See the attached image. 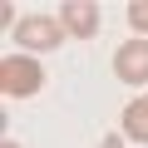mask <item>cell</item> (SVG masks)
Masks as SVG:
<instances>
[{"instance_id": "obj_4", "label": "cell", "mask_w": 148, "mask_h": 148, "mask_svg": "<svg viewBox=\"0 0 148 148\" xmlns=\"http://www.w3.org/2000/svg\"><path fill=\"white\" fill-rule=\"evenodd\" d=\"M54 15H59V25H64L74 40H94V35H99V25H104L94 0H64V5H59Z\"/></svg>"}, {"instance_id": "obj_1", "label": "cell", "mask_w": 148, "mask_h": 148, "mask_svg": "<svg viewBox=\"0 0 148 148\" xmlns=\"http://www.w3.org/2000/svg\"><path fill=\"white\" fill-rule=\"evenodd\" d=\"M45 89V64L35 54H5L0 59V94L5 99H35Z\"/></svg>"}, {"instance_id": "obj_8", "label": "cell", "mask_w": 148, "mask_h": 148, "mask_svg": "<svg viewBox=\"0 0 148 148\" xmlns=\"http://www.w3.org/2000/svg\"><path fill=\"white\" fill-rule=\"evenodd\" d=\"M0 148H20V143H10V138H5V143H0Z\"/></svg>"}, {"instance_id": "obj_5", "label": "cell", "mask_w": 148, "mask_h": 148, "mask_svg": "<svg viewBox=\"0 0 148 148\" xmlns=\"http://www.w3.org/2000/svg\"><path fill=\"white\" fill-rule=\"evenodd\" d=\"M123 138H133V143H148V94H138L128 109H123Z\"/></svg>"}, {"instance_id": "obj_6", "label": "cell", "mask_w": 148, "mask_h": 148, "mask_svg": "<svg viewBox=\"0 0 148 148\" xmlns=\"http://www.w3.org/2000/svg\"><path fill=\"white\" fill-rule=\"evenodd\" d=\"M128 30L138 40H148V0H128Z\"/></svg>"}, {"instance_id": "obj_2", "label": "cell", "mask_w": 148, "mask_h": 148, "mask_svg": "<svg viewBox=\"0 0 148 148\" xmlns=\"http://www.w3.org/2000/svg\"><path fill=\"white\" fill-rule=\"evenodd\" d=\"M64 25H59V15H20V25H15V45L25 49V54H54L59 45H64Z\"/></svg>"}, {"instance_id": "obj_3", "label": "cell", "mask_w": 148, "mask_h": 148, "mask_svg": "<svg viewBox=\"0 0 148 148\" xmlns=\"http://www.w3.org/2000/svg\"><path fill=\"white\" fill-rule=\"evenodd\" d=\"M114 74L123 84H133V89H143L148 84V40H123L119 49H114Z\"/></svg>"}, {"instance_id": "obj_7", "label": "cell", "mask_w": 148, "mask_h": 148, "mask_svg": "<svg viewBox=\"0 0 148 148\" xmlns=\"http://www.w3.org/2000/svg\"><path fill=\"white\" fill-rule=\"evenodd\" d=\"M104 148H123V133H109V138H104Z\"/></svg>"}]
</instances>
